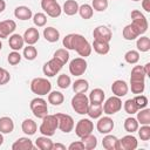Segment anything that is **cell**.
<instances>
[{
	"mask_svg": "<svg viewBox=\"0 0 150 150\" xmlns=\"http://www.w3.org/2000/svg\"><path fill=\"white\" fill-rule=\"evenodd\" d=\"M63 47L69 50H75L81 57H87L91 54V45L81 34H68L62 40Z\"/></svg>",
	"mask_w": 150,
	"mask_h": 150,
	"instance_id": "obj_1",
	"label": "cell"
},
{
	"mask_svg": "<svg viewBox=\"0 0 150 150\" xmlns=\"http://www.w3.org/2000/svg\"><path fill=\"white\" fill-rule=\"evenodd\" d=\"M30 90L33 94H36L38 96H43L49 94L52 90V83L43 77H35L30 82Z\"/></svg>",
	"mask_w": 150,
	"mask_h": 150,
	"instance_id": "obj_2",
	"label": "cell"
},
{
	"mask_svg": "<svg viewBox=\"0 0 150 150\" xmlns=\"http://www.w3.org/2000/svg\"><path fill=\"white\" fill-rule=\"evenodd\" d=\"M71 107L75 112L80 115H86L89 107V98L86 93H77L71 98Z\"/></svg>",
	"mask_w": 150,
	"mask_h": 150,
	"instance_id": "obj_3",
	"label": "cell"
},
{
	"mask_svg": "<svg viewBox=\"0 0 150 150\" xmlns=\"http://www.w3.org/2000/svg\"><path fill=\"white\" fill-rule=\"evenodd\" d=\"M57 129V118L55 115H46L43 118H42V123L39 128L40 132L43 135V136H53L55 134Z\"/></svg>",
	"mask_w": 150,
	"mask_h": 150,
	"instance_id": "obj_4",
	"label": "cell"
},
{
	"mask_svg": "<svg viewBox=\"0 0 150 150\" xmlns=\"http://www.w3.org/2000/svg\"><path fill=\"white\" fill-rule=\"evenodd\" d=\"M29 107H30V110H32L33 115L38 118H43L46 115H48L47 102H46V100H43L41 97L33 98L29 103Z\"/></svg>",
	"mask_w": 150,
	"mask_h": 150,
	"instance_id": "obj_5",
	"label": "cell"
},
{
	"mask_svg": "<svg viewBox=\"0 0 150 150\" xmlns=\"http://www.w3.org/2000/svg\"><path fill=\"white\" fill-rule=\"evenodd\" d=\"M41 8L50 18H59L62 13V8L56 0H41Z\"/></svg>",
	"mask_w": 150,
	"mask_h": 150,
	"instance_id": "obj_6",
	"label": "cell"
},
{
	"mask_svg": "<svg viewBox=\"0 0 150 150\" xmlns=\"http://www.w3.org/2000/svg\"><path fill=\"white\" fill-rule=\"evenodd\" d=\"M56 118H57V128L64 132V134H68L73 129H74V120L70 115L68 114H62V112H57L55 114Z\"/></svg>",
	"mask_w": 150,
	"mask_h": 150,
	"instance_id": "obj_7",
	"label": "cell"
},
{
	"mask_svg": "<svg viewBox=\"0 0 150 150\" xmlns=\"http://www.w3.org/2000/svg\"><path fill=\"white\" fill-rule=\"evenodd\" d=\"M102 108H103V112L107 114V115H114V114L118 112L122 109L121 97L111 96V97L107 98V101L104 102V104L102 105Z\"/></svg>",
	"mask_w": 150,
	"mask_h": 150,
	"instance_id": "obj_8",
	"label": "cell"
},
{
	"mask_svg": "<svg viewBox=\"0 0 150 150\" xmlns=\"http://www.w3.org/2000/svg\"><path fill=\"white\" fill-rule=\"evenodd\" d=\"M130 15H131V20H132L131 23L138 28V30L141 32V34H144L148 30V26H149L148 25V20L144 16V14L141 13V11L134 9Z\"/></svg>",
	"mask_w": 150,
	"mask_h": 150,
	"instance_id": "obj_9",
	"label": "cell"
},
{
	"mask_svg": "<svg viewBox=\"0 0 150 150\" xmlns=\"http://www.w3.org/2000/svg\"><path fill=\"white\" fill-rule=\"evenodd\" d=\"M87 61L84 57H76L70 61L69 63V71L74 76H81L86 73L87 70Z\"/></svg>",
	"mask_w": 150,
	"mask_h": 150,
	"instance_id": "obj_10",
	"label": "cell"
},
{
	"mask_svg": "<svg viewBox=\"0 0 150 150\" xmlns=\"http://www.w3.org/2000/svg\"><path fill=\"white\" fill-rule=\"evenodd\" d=\"M62 67H63V64L59 61V60H56V59H50L49 61H47L45 64H43V67H42V71H43V74L46 75V76H48V77H53V76H55L61 69H62Z\"/></svg>",
	"mask_w": 150,
	"mask_h": 150,
	"instance_id": "obj_11",
	"label": "cell"
},
{
	"mask_svg": "<svg viewBox=\"0 0 150 150\" xmlns=\"http://www.w3.org/2000/svg\"><path fill=\"white\" fill-rule=\"evenodd\" d=\"M93 130H94V123L89 118H81L75 127V134L80 138L88 134H91Z\"/></svg>",
	"mask_w": 150,
	"mask_h": 150,
	"instance_id": "obj_12",
	"label": "cell"
},
{
	"mask_svg": "<svg viewBox=\"0 0 150 150\" xmlns=\"http://www.w3.org/2000/svg\"><path fill=\"white\" fill-rule=\"evenodd\" d=\"M114 127H115V123H114L112 118H110L109 116L98 117V121H97V123H96L97 131H98L100 134H103V135L110 134V131H112Z\"/></svg>",
	"mask_w": 150,
	"mask_h": 150,
	"instance_id": "obj_13",
	"label": "cell"
},
{
	"mask_svg": "<svg viewBox=\"0 0 150 150\" xmlns=\"http://www.w3.org/2000/svg\"><path fill=\"white\" fill-rule=\"evenodd\" d=\"M93 36L94 40H100V41H104V42H110L111 38H112V33L110 30V28H108L107 26H97L94 32H93Z\"/></svg>",
	"mask_w": 150,
	"mask_h": 150,
	"instance_id": "obj_14",
	"label": "cell"
},
{
	"mask_svg": "<svg viewBox=\"0 0 150 150\" xmlns=\"http://www.w3.org/2000/svg\"><path fill=\"white\" fill-rule=\"evenodd\" d=\"M16 28V23L14 20H4L0 21V39H6L13 34Z\"/></svg>",
	"mask_w": 150,
	"mask_h": 150,
	"instance_id": "obj_15",
	"label": "cell"
},
{
	"mask_svg": "<svg viewBox=\"0 0 150 150\" xmlns=\"http://www.w3.org/2000/svg\"><path fill=\"white\" fill-rule=\"evenodd\" d=\"M128 90H129V87L125 81L123 80H116L112 82L111 84V91L115 96L117 97H123L128 94Z\"/></svg>",
	"mask_w": 150,
	"mask_h": 150,
	"instance_id": "obj_16",
	"label": "cell"
},
{
	"mask_svg": "<svg viewBox=\"0 0 150 150\" xmlns=\"http://www.w3.org/2000/svg\"><path fill=\"white\" fill-rule=\"evenodd\" d=\"M138 145L137 138L132 135H125L120 139V149L123 150H135Z\"/></svg>",
	"mask_w": 150,
	"mask_h": 150,
	"instance_id": "obj_17",
	"label": "cell"
},
{
	"mask_svg": "<svg viewBox=\"0 0 150 150\" xmlns=\"http://www.w3.org/2000/svg\"><path fill=\"white\" fill-rule=\"evenodd\" d=\"M102 145L105 150H121L120 149V139L114 135L107 134L102 139Z\"/></svg>",
	"mask_w": 150,
	"mask_h": 150,
	"instance_id": "obj_18",
	"label": "cell"
},
{
	"mask_svg": "<svg viewBox=\"0 0 150 150\" xmlns=\"http://www.w3.org/2000/svg\"><path fill=\"white\" fill-rule=\"evenodd\" d=\"M34 148L35 146H34L33 142L28 137H20L12 144L13 150H32Z\"/></svg>",
	"mask_w": 150,
	"mask_h": 150,
	"instance_id": "obj_19",
	"label": "cell"
},
{
	"mask_svg": "<svg viewBox=\"0 0 150 150\" xmlns=\"http://www.w3.org/2000/svg\"><path fill=\"white\" fill-rule=\"evenodd\" d=\"M122 35L125 40L128 41H132L135 39H137L139 35H141V32L138 30V28L136 26H134L132 23H129L124 28H123V32H122Z\"/></svg>",
	"mask_w": 150,
	"mask_h": 150,
	"instance_id": "obj_20",
	"label": "cell"
},
{
	"mask_svg": "<svg viewBox=\"0 0 150 150\" xmlns=\"http://www.w3.org/2000/svg\"><path fill=\"white\" fill-rule=\"evenodd\" d=\"M39 39H40V33H39L38 28L29 27L28 29H26V32L23 34V40L27 45H34L39 41Z\"/></svg>",
	"mask_w": 150,
	"mask_h": 150,
	"instance_id": "obj_21",
	"label": "cell"
},
{
	"mask_svg": "<svg viewBox=\"0 0 150 150\" xmlns=\"http://www.w3.org/2000/svg\"><path fill=\"white\" fill-rule=\"evenodd\" d=\"M14 16L19 20H29L32 19L33 16V13H32V9L27 6H18L15 9H14Z\"/></svg>",
	"mask_w": 150,
	"mask_h": 150,
	"instance_id": "obj_22",
	"label": "cell"
},
{
	"mask_svg": "<svg viewBox=\"0 0 150 150\" xmlns=\"http://www.w3.org/2000/svg\"><path fill=\"white\" fill-rule=\"evenodd\" d=\"M8 45H9V48H12L13 50H20L23 48V45H25V40H23V36H21L20 34H12L9 35V40H8Z\"/></svg>",
	"mask_w": 150,
	"mask_h": 150,
	"instance_id": "obj_23",
	"label": "cell"
},
{
	"mask_svg": "<svg viewBox=\"0 0 150 150\" xmlns=\"http://www.w3.org/2000/svg\"><path fill=\"white\" fill-rule=\"evenodd\" d=\"M14 130V122L8 116L0 117V132L1 134H11Z\"/></svg>",
	"mask_w": 150,
	"mask_h": 150,
	"instance_id": "obj_24",
	"label": "cell"
},
{
	"mask_svg": "<svg viewBox=\"0 0 150 150\" xmlns=\"http://www.w3.org/2000/svg\"><path fill=\"white\" fill-rule=\"evenodd\" d=\"M43 38L50 43L56 42L60 39V32L54 27H47L43 29Z\"/></svg>",
	"mask_w": 150,
	"mask_h": 150,
	"instance_id": "obj_25",
	"label": "cell"
},
{
	"mask_svg": "<svg viewBox=\"0 0 150 150\" xmlns=\"http://www.w3.org/2000/svg\"><path fill=\"white\" fill-rule=\"evenodd\" d=\"M91 48L100 55H105L110 50L109 42H104V41H100V40H94V42L91 45Z\"/></svg>",
	"mask_w": 150,
	"mask_h": 150,
	"instance_id": "obj_26",
	"label": "cell"
},
{
	"mask_svg": "<svg viewBox=\"0 0 150 150\" xmlns=\"http://www.w3.org/2000/svg\"><path fill=\"white\" fill-rule=\"evenodd\" d=\"M104 97H105L104 91L101 88H95L90 91L88 98H89V103H100V104H102L103 101H104Z\"/></svg>",
	"mask_w": 150,
	"mask_h": 150,
	"instance_id": "obj_27",
	"label": "cell"
},
{
	"mask_svg": "<svg viewBox=\"0 0 150 150\" xmlns=\"http://www.w3.org/2000/svg\"><path fill=\"white\" fill-rule=\"evenodd\" d=\"M21 129H22V132H23V134H26V135H28V136H32V135H34V134L36 132L38 125H36V123H35L33 120L26 118V120L22 122V124H21Z\"/></svg>",
	"mask_w": 150,
	"mask_h": 150,
	"instance_id": "obj_28",
	"label": "cell"
},
{
	"mask_svg": "<svg viewBox=\"0 0 150 150\" xmlns=\"http://www.w3.org/2000/svg\"><path fill=\"white\" fill-rule=\"evenodd\" d=\"M35 146L40 150H52L53 148V141L48 136H40L35 139Z\"/></svg>",
	"mask_w": 150,
	"mask_h": 150,
	"instance_id": "obj_29",
	"label": "cell"
},
{
	"mask_svg": "<svg viewBox=\"0 0 150 150\" xmlns=\"http://www.w3.org/2000/svg\"><path fill=\"white\" fill-rule=\"evenodd\" d=\"M79 7L80 6H79L77 1H75V0H66V2L63 4L62 11L64 12L66 15L71 16V15H75L79 12Z\"/></svg>",
	"mask_w": 150,
	"mask_h": 150,
	"instance_id": "obj_30",
	"label": "cell"
},
{
	"mask_svg": "<svg viewBox=\"0 0 150 150\" xmlns=\"http://www.w3.org/2000/svg\"><path fill=\"white\" fill-rule=\"evenodd\" d=\"M102 114H103L102 104H100V103H89L87 115L90 118H94V120L95 118H98V117H101Z\"/></svg>",
	"mask_w": 150,
	"mask_h": 150,
	"instance_id": "obj_31",
	"label": "cell"
},
{
	"mask_svg": "<svg viewBox=\"0 0 150 150\" xmlns=\"http://www.w3.org/2000/svg\"><path fill=\"white\" fill-rule=\"evenodd\" d=\"M81 142L86 150H93L97 145V138L93 134H88V135L81 137Z\"/></svg>",
	"mask_w": 150,
	"mask_h": 150,
	"instance_id": "obj_32",
	"label": "cell"
},
{
	"mask_svg": "<svg viewBox=\"0 0 150 150\" xmlns=\"http://www.w3.org/2000/svg\"><path fill=\"white\" fill-rule=\"evenodd\" d=\"M63 101H64V96H63V94L61 91H56V90H54V91L50 90L49 91V94H48V102L50 104L60 105V104L63 103Z\"/></svg>",
	"mask_w": 150,
	"mask_h": 150,
	"instance_id": "obj_33",
	"label": "cell"
},
{
	"mask_svg": "<svg viewBox=\"0 0 150 150\" xmlns=\"http://www.w3.org/2000/svg\"><path fill=\"white\" fill-rule=\"evenodd\" d=\"M145 73L143 69V66H135L131 69L130 81H144L145 80Z\"/></svg>",
	"mask_w": 150,
	"mask_h": 150,
	"instance_id": "obj_34",
	"label": "cell"
},
{
	"mask_svg": "<svg viewBox=\"0 0 150 150\" xmlns=\"http://www.w3.org/2000/svg\"><path fill=\"white\" fill-rule=\"evenodd\" d=\"M136 120L142 125L150 124V109L146 107L143 109H139V111H137V118Z\"/></svg>",
	"mask_w": 150,
	"mask_h": 150,
	"instance_id": "obj_35",
	"label": "cell"
},
{
	"mask_svg": "<svg viewBox=\"0 0 150 150\" xmlns=\"http://www.w3.org/2000/svg\"><path fill=\"white\" fill-rule=\"evenodd\" d=\"M88 89H89V83L84 79H79L73 83V90L75 91V94H77V93H87Z\"/></svg>",
	"mask_w": 150,
	"mask_h": 150,
	"instance_id": "obj_36",
	"label": "cell"
},
{
	"mask_svg": "<svg viewBox=\"0 0 150 150\" xmlns=\"http://www.w3.org/2000/svg\"><path fill=\"white\" fill-rule=\"evenodd\" d=\"M136 47L138 49V52L145 53L150 50V39L148 36H141L137 39L136 41Z\"/></svg>",
	"mask_w": 150,
	"mask_h": 150,
	"instance_id": "obj_37",
	"label": "cell"
},
{
	"mask_svg": "<svg viewBox=\"0 0 150 150\" xmlns=\"http://www.w3.org/2000/svg\"><path fill=\"white\" fill-rule=\"evenodd\" d=\"M77 13L80 14V16H81L82 19L88 20V19H90V18L93 16L94 9H93V7H91L90 5L83 4V5H81V6L79 7V12H77Z\"/></svg>",
	"mask_w": 150,
	"mask_h": 150,
	"instance_id": "obj_38",
	"label": "cell"
},
{
	"mask_svg": "<svg viewBox=\"0 0 150 150\" xmlns=\"http://www.w3.org/2000/svg\"><path fill=\"white\" fill-rule=\"evenodd\" d=\"M138 125H139V123H138V122H137V120H136V118H134V117H128V118H125L124 124H123V127H124L125 131H127V132H130V134H132V132L137 131Z\"/></svg>",
	"mask_w": 150,
	"mask_h": 150,
	"instance_id": "obj_39",
	"label": "cell"
},
{
	"mask_svg": "<svg viewBox=\"0 0 150 150\" xmlns=\"http://www.w3.org/2000/svg\"><path fill=\"white\" fill-rule=\"evenodd\" d=\"M69 52H68V49H66V48H60V49H57L55 53H54V59H56V60H59L63 66L68 62V60H69Z\"/></svg>",
	"mask_w": 150,
	"mask_h": 150,
	"instance_id": "obj_40",
	"label": "cell"
},
{
	"mask_svg": "<svg viewBox=\"0 0 150 150\" xmlns=\"http://www.w3.org/2000/svg\"><path fill=\"white\" fill-rule=\"evenodd\" d=\"M38 56V50L33 45H27V47L23 48V57L28 61L35 60Z\"/></svg>",
	"mask_w": 150,
	"mask_h": 150,
	"instance_id": "obj_41",
	"label": "cell"
},
{
	"mask_svg": "<svg viewBox=\"0 0 150 150\" xmlns=\"http://www.w3.org/2000/svg\"><path fill=\"white\" fill-rule=\"evenodd\" d=\"M130 89L132 94H142L145 89V81H130Z\"/></svg>",
	"mask_w": 150,
	"mask_h": 150,
	"instance_id": "obj_42",
	"label": "cell"
},
{
	"mask_svg": "<svg viewBox=\"0 0 150 150\" xmlns=\"http://www.w3.org/2000/svg\"><path fill=\"white\" fill-rule=\"evenodd\" d=\"M124 60L125 62L130 63V64H136L138 61H139V53L138 50H128L125 54H124Z\"/></svg>",
	"mask_w": 150,
	"mask_h": 150,
	"instance_id": "obj_43",
	"label": "cell"
},
{
	"mask_svg": "<svg viewBox=\"0 0 150 150\" xmlns=\"http://www.w3.org/2000/svg\"><path fill=\"white\" fill-rule=\"evenodd\" d=\"M123 108H124L125 112L129 114V115H134V114H136V112L138 111V108H137V105H136L134 98L127 100V101L124 102V104H123Z\"/></svg>",
	"mask_w": 150,
	"mask_h": 150,
	"instance_id": "obj_44",
	"label": "cell"
},
{
	"mask_svg": "<svg viewBox=\"0 0 150 150\" xmlns=\"http://www.w3.org/2000/svg\"><path fill=\"white\" fill-rule=\"evenodd\" d=\"M70 84H71V80H70L69 75H66V74L59 75V77H57V86L61 89H67Z\"/></svg>",
	"mask_w": 150,
	"mask_h": 150,
	"instance_id": "obj_45",
	"label": "cell"
},
{
	"mask_svg": "<svg viewBox=\"0 0 150 150\" xmlns=\"http://www.w3.org/2000/svg\"><path fill=\"white\" fill-rule=\"evenodd\" d=\"M108 0H93L91 7L96 12H104L108 8Z\"/></svg>",
	"mask_w": 150,
	"mask_h": 150,
	"instance_id": "obj_46",
	"label": "cell"
},
{
	"mask_svg": "<svg viewBox=\"0 0 150 150\" xmlns=\"http://www.w3.org/2000/svg\"><path fill=\"white\" fill-rule=\"evenodd\" d=\"M33 22L36 27H43L47 23V16L43 13H35L33 15Z\"/></svg>",
	"mask_w": 150,
	"mask_h": 150,
	"instance_id": "obj_47",
	"label": "cell"
},
{
	"mask_svg": "<svg viewBox=\"0 0 150 150\" xmlns=\"http://www.w3.org/2000/svg\"><path fill=\"white\" fill-rule=\"evenodd\" d=\"M138 130V136L142 141H149L150 139V125L149 124H144L141 127V129Z\"/></svg>",
	"mask_w": 150,
	"mask_h": 150,
	"instance_id": "obj_48",
	"label": "cell"
},
{
	"mask_svg": "<svg viewBox=\"0 0 150 150\" xmlns=\"http://www.w3.org/2000/svg\"><path fill=\"white\" fill-rule=\"evenodd\" d=\"M7 61H8V63L12 64V66H16V64H19L20 61H21V55H20V53H19L18 50H13L12 53L8 54Z\"/></svg>",
	"mask_w": 150,
	"mask_h": 150,
	"instance_id": "obj_49",
	"label": "cell"
},
{
	"mask_svg": "<svg viewBox=\"0 0 150 150\" xmlns=\"http://www.w3.org/2000/svg\"><path fill=\"white\" fill-rule=\"evenodd\" d=\"M134 101H135V103H136L138 110H139V109H143V108H145V107L148 105V97L144 96V95H142V94L136 95V96L134 97Z\"/></svg>",
	"mask_w": 150,
	"mask_h": 150,
	"instance_id": "obj_50",
	"label": "cell"
},
{
	"mask_svg": "<svg viewBox=\"0 0 150 150\" xmlns=\"http://www.w3.org/2000/svg\"><path fill=\"white\" fill-rule=\"evenodd\" d=\"M9 80H11V75H9V73H8L5 68L0 67V86L7 84V83L9 82Z\"/></svg>",
	"mask_w": 150,
	"mask_h": 150,
	"instance_id": "obj_51",
	"label": "cell"
},
{
	"mask_svg": "<svg viewBox=\"0 0 150 150\" xmlns=\"http://www.w3.org/2000/svg\"><path fill=\"white\" fill-rule=\"evenodd\" d=\"M68 149L69 150H83L84 146H83V144H82L81 141H77V142H73L71 144H69Z\"/></svg>",
	"mask_w": 150,
	"mask_h": 150,
	"instance_id": "obj_52",
	"label": "cell"
},
{
	"mask_svg": "<svg viewBox=\"0 0 150 150\" xmlns=\"http://www.w3.org/2000/svg\"><path fill=\"white\" fill-rule=\"evenodd\" d=\"M142 7L145 12H150V0H142Z\"/></svg>",
	"mask_w": 150,
	"mask_h": 150,
	"instance_id": "obj_53",
	"label": "cell"
},
{
	"mask_svg": "<svg viewBox=\"0 0 150 150\" xmlns=\"http://www.w3.org/2000/svg\"><path fill=\"white\" fill-rule=\"evenodd\" d=\"M52 150H66V145H63L61 143H53Z\"/></svg>",
	"mask_w": 150,
	"mask_h": 150,
	"instance_id": "obj_54",
	"label": "cell"
},
{
	"mask_svg": "<svg viewBox=\"0 0 150 150\" xmlns=\"http://www.w3.org/2000/svg\"><path fill=\"white\" fill-rule=\"evenodd\" d=\"M143 69H144L145 75H146V76H149V75H150V63H149V62H148V63H145V64L143 66Z\"/></svg>",
	"mask_w": 150,
	"mask_h": 150,
	"instance_id": "obj_55",
	"label": "cell"
},
{
	"mask_svg": "<svg viewBox=\"0 0 150 150\" xmlns=\"http://www.w3.org/2000/svg\"><path fill=\"white\" fill-rule=\"evenodd\" d=\"M6 8V2L4 0H0V13H2Z\"/></svg>",
	"mask_w": 150,
	"mask_h": 150,
	"instance_id": "obj_56",
	"label": "cell"
},
{
	"mask_svg": "<svg viewBox=\"0 0 150 150\" xmlns=\"http://www.w3.org/2000/svg\"><path fill=\"white\" fill-rule=\"evenodd\" d=\"M2 143H4V136H2V134L0 132V145H2Z\"/></svg>",
	"mask_w": 150,
	"mask_h": 150,
	"instance_id": "obj_57",
	"label": "cell"
},
{
	"mask_svg": "<svg viewBox=\"0 0 150 150\" xmlns=\"http://www.w3.org/2000/svg\"><path fill=\"white\" fill-rule=\"evenodd\" d=\"M1 48H2V43H1V41H0V50H1Z\"/></svg>",
	"mask_w": 150,
	"mask_h": 150,
	"instance_id": "obj_58",
	"label": "cell"
},
{
	"mask_svg": "<svg viewBox=\"0 0 150 150\" xmlns=\"http://www.w3.org/2000/svg\"><path fill=\"white\" fill-rule=\"evenodd\" d=\"M132 1H141V0H132Z\"/></svg>",
	"mask_w": 150,
	"mask_h": 150,
	"instance_id": "obj_59",
	"label": "cell"
}]
</instances>
